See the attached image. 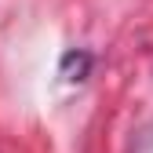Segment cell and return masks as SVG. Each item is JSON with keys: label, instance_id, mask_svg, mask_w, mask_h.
<instances>
[]
</instances>
